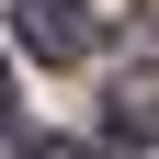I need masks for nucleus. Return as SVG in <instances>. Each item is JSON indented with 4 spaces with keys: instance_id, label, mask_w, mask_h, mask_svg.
Instances as JSON below:
<instances>
[{
    "instance_id": "1",
    "label": "nucleus",
    "mask_w": 159,
    "mask_h": 159,
    "mask_svg": "<svg viewBox=\"0 0 159 159\" xmlns=\"http://www.w3.org/2000/svg\"><path fill=\"white\" fill-rule=\"evenodd\" d=\"M11 34H23V57H46V68H80V57H91V11H80V0H11Z\"/></svg>"
},
{
    "instance_id": "2",
    "label": "nucleus",
    "mask_w": 159,
    "mask_h": 159,
    "mask_svg": "<svg viewBox=\"0 0 159 159\" xmlns=\"http://www.w3.org/2000/svg\"><path fill=\"white\" fill-rule=\"evenodd\" d=\"M102 125L125 136V148H148V136H159V68H125V80H114V91H102Z\"/></svg>"
},
{
    "instance_id": "3",
    "label": "nucleus",
    "mask_w": 159,
    "mask_h": 159,
    "mask_svg": "<svg viewBox=\"0 0 159 159\" xmlns=\"http://www.w3.org/2000/svg\"><path fill=\"white\" fill-rule=\"evenodd\" d=\"M23 159H114V148H91V136H34Z\"/></svg>"
},
{
    "instance_id": "4",
    "label": "nucleus",
    "mask_w": 159,
    "mask_h": 159,
    "mask_svg": "<svg viewBox=\"0 0 159 159\" xmlns=\"http://www.w3.org/2000/svg\"><path fill=\"white\" fill-rule=\"evenodd\" d=\"M11 102H23V91H11V68H0V125H11Z\"/></svg>"
}]
</instances>
